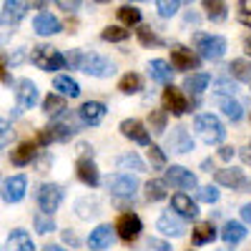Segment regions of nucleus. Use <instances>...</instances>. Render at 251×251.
I'll return each mask as SVG.
<instances>
[{
  "mask_svg": "<svg viewBox=\"0 0 251 251\" xmlns=\"http://www.w3.org/2000/svg\"><path fill=\"white\" fill-rule=\"evenodd\" d=\"M75 171H78V178H80V183H86L88 188H96V186L100 183L98 166H96V163H93L88 156L78 158V163H75Z\"/></svg>",
  "mask_w": 251,
  "mask_h": 251,
  "instance_id": "nucleus-18",
  "label": "nucleus"
},
{
  "mask_svg": "<svg viewBox=\"0 0 251 251\" xmlns=\"http://www.w3.org/2000/svg\"><path fill=\"white\" fill-rule=\"evenodd\" d=\"M234 153H236V151L231 149V146H221V149H219V158H221V161H231Z\"/></svg>",
  "mask_w": 251,
  "mask_h": 251,
  "instance_id": "nucleus-51",
  "label": "nucleus"
},
{
  "mask_svg": "<svg viewBox=\"0 0 251 251\" xmlns=\"http://www.w3.org/2000/svg\"><path fill=\"white\" fill-rule=\"evenodd\" d=\"M138 40H141V46H163V40L151 30V25H141L138 28Z\"/></svg>",
  "mask_w": 251,
  "mask_h": 251,
  "instance_id": "nucleus-41",
  "label": "nucleus"
},
{
  "mask_svg": "<svg viewBox=\"0 0 251 251\" xmlns=\"http://www.w3.org/2000/svg\"><path fill=\"white\" fill-rule=\"evenodd\" d=\"M196 199L203 201V203H216L219 201V188L216 186H203L196 191Z\"/></svg>",
  "mask_w": 251,
  "mask_h": 251,
  "instance_id": "nucleus-45",
  "label": "nucleus"
},
{
  "mask_svg": "<svg viewBox=\"0 0 251 251\" xmlns=\"http://www.w3.org/2000/svg\"><path fill=\"white\" fill-rule=\"evenodd\" d=\"M161 199H166V181L151 178L146 183V201H161Z\"/></svg>",
  "mask_w": 251,
  "mask_h": 251,
  "instance_id": "nucleus-37",
  "label": "nucleus"
},
{
  "mask_svg": "<svg viewBox=\"0 0 251 251\" xmlns=\"http://www.w3.org/2000/svg\"><path fill=\"white\" fill-rule=\"evenodd\" d=\"M63 241L71 244V246H78V244H80V239H78L73 231H63Z\"/></svg>",
  "mask_w": 251,
  "mask_h": 251,
  "instance_id": "nucleus-53",
  "label": "nucleus"
},
{
  "mask_svg": "<svg viewBox=\"0 0 251 251\" xmlns=\"http://www.w3.org/2000/svg\"><path fill=\"white\" fill-rule=\"evenodd\" d=\"M33 224H35V231H38V234H50V231H55V221H53V216L35 214Z\"/></svg>",
  "mask_w": 251,
  "mask_h": 251,
  "instance_id": "nucleus-42",
  "label": "nucleus"
},
{
  "mask_svg": "<svg viewBox=\"0 0 251 251\" xmlns=\"http://www.w3.org/2000/svg\"><path fill=\"white\" fill-rule=\"evenodd\" d=\"M214 239H216V228H214V224H211V221H203V224H199V226L194 228V234H191V241H194L196 246L211 244Z\"/></svg>",
  "mask_w": 251,
  "mask_h": 251,
  "instance_id": "nucleus-30",
  "label": "nucleus"
},
{
  "mask_svg": "<svg viewBox=\"0 0 251 251\" xmlns=\"http://www.w3.org/2000/svg\"><path fill=\"white\" fill-rule=\"evenodd\" d=\"M80 71L88 73V75H93V78H111V75L116 73V66H113L108 58H103V55H98V53H91V55H83Z\"/></svg>",
  "mask_w": 251,
  "mask_h": 251,
  "instance_id": "nucleus-6",
  "label": "nucleus"
},
{
  "mask_svg": "<svg viewBox=\"0 0 251 251\" xmlns=\"http://www.w3.org/2000/svg\"><path fill=\"white\" fill-rule=\"evenodd\" d=\"M216 86H219V93H224L226 98H231V96L236 93V86H234V83H228L226 78H221V80L216 83Z\"/></svg>",
  "mask_w": 251,
  "mask_h": 251,
  "instance_id": "nucleus-50",
  "label": "nucleus"
},
{
  "mask_svg": "<svg viewBox=\"0 0 251 251\" xmlns=\"http://www.w3.org/2000/svg\"><path fill=\"white\" fill-rule=\"evenodd\" d=\"M33 30L38 35H55V33L63 30V25L53 13H38L35 20H33Z\"/></svg>",
  "mask_w": 251,
  "mask_h": 251,
  "instance_id": "nucleus-19",
  "label": "nucleus"
},
{
  "mask_svg": "<svg viewBox=\"0 0 251 251\" xmlns=\"http://www.w3.org/2000/svg\"><path fill=\"white\" fill-rule=\"evenodd\" d=\"M30 60L33 66H38L40 71H60L63 66H66V58H63V53L48 43H40L33 48L30 53Z\"/></svg>",
  "mask_w": 251,
  "mask_h": 251,
  "instance_id": "nucleus-3",
  "label": "nucleus"
},
{
  "mask_svg": "<svg viewBox=\"0 0 251 251\" xmlns=\"http://www.w3.org/2000/svg\"><path fill=\"white\" fill-rule=\"evenodd\" d=\"M38 156V143L35 141H23L15 151H10V163L13 166H28Z\"/></svg>",
  "mask_w": 251,
  "mask_h": 251,
  "instance_id": "nucleus-22",
  "label": "nucleus"
},
{
  "mask_svg": "<svg viewBox=\"0 0 251 251\" xmlns=\"http://www.w3.org/2000/svg\"><path fill=\"white\" fill-rule=\"evenodd\" d=\"M194 128L199 131L201 141H206L208 146H211V143H221V141L226 138V128H224V123H221L214 113H201V116H196Z\"/></svg>",
  "mask_w": 251,
  "mask_h": 251,
  "instance_id": "nucleus-2",
  "label": "nucleus"
},
{
  "mask_svg": "<svg viewBox=\"0 0 251 251\" xmlns=\"http://www.w3.org/2000/svg\"><path fill=\"white\" fill-rule=\"evenodd\" d=\"M216 106L224 111V116H226V118H231V121H241V116H244L241 103H239V100H234V98L219 96V98H216Z\"/></svg>",
  "mask_w": 251,
  "mask_h": 251,
  "instance_id": "nucleus-29",
  "label": "nucleus"
},
{
  "mask_svg": "<svg viewBox=\"0 0 251 251\" xmlns=\"http://www.w3.org/2000/svg\"><path fill=\"white\" fill-rule=\"evenodd\" d=\"M118 20L123 23V28H131L141 23V10L136 5H121L118 8Z\"/></svg>",
  "mask_w": 251,
  "mask_h": 251,
  "instance_id": "nucleus-35",
  "label": "nucleus"
},
{
  "mask_svg": "<svg viewBox=\"0 0 251 251\" xmlns=\"http://www.w3.org/2000/svg\"><path fill=\"white\" fill-rule=\"evenodd\" d=\"M28 10H30V5H28V3L8 0V3H5V10H3V18H0V20H3V23H8V25L13 28L20 18H25V13H28Z\"/></svg>",
  "mask_w": 251,
  "mask_h": 251,
  "instance_id": "nucleus-25",
  "label": "nucleus"
},
{
  "mask_svg": "<svg viewBox=\"0 0 251 251\" xmlns=\"http://www.w3.org/2000/svg\"><path fill=\"white\" fill-rule=\"evenodd\" d=\"M58 8H63V10H68V13H73V10H78L80 8V3H68V0H58Z\"/></svg>",
  "mask_w": 251,
  "mask_h": 251,
  "instance_id": "nucleus-52",
  "label": "nucleus"
},
{
  "mask_svg": "<svg viewBox=\"0 0 251 251\" xmlns=\"http://www.w3.org/2000/svg\"><path fill=\"white\" fill-rule=\"evenodd\" d=\"M15 98H18V108H33L38 103V86L30 78H20L15 83Z\"/></svg>",
  "mask_w": 251,
  "mask_h": 251,
  "instance_id": "nucleus-14",
  "label": "nucleus"
},
{
  "mask_svg": "<svg viewBox=\"0 0 251 251\" xmlns=\"http://www.w3.org/2000/svg\"><path fill=\"white\" fill-rule=\"evenodd\" d=\"M143 88V78L138 73H126L121 80H118V91L126 93V96H133Z\"/></svg>",
  "mask_w": 251,
  "mask_h": 251,
  "instance_id": "nucleus-31",
  "label": "nucleus"
},
{
  "mask_svg": "<svg viewBox=\"0 0 251 251\" xmlns=\"http://www.w3.org/2000/svg\"><path fill=\"white\" fill-rule=\"evenodd\" d=\"M158 231L163 234V236H174V239H178V236H183V231H186V226H183V221L178 219V216H174L171 211L169 214H163L161 219H158Z\"/></svg>",
  "mask_w": 251,
  "mask_h": 251,
  "instance_id": "nucleus-23",
  "label": "nucleus"
},
{
  "mask_svg": "<svg viewBox=\"0 0 251 251\" xmlns=\"http://www.w3.org/2000/svg\"><path fill=\"white\" fill-rule=\"evenodd\" d=\"M203 8H206V15L211 18L214 23H221V20H226V15H228V8H226V3H221V0H206Z\"/></svg>",
  "mask_w": 251,
  "mask_h": 251,
  "instance_id": "nucleus-36",
  "label": "nucleus"
},
{
  "mask_svg": "<svg viewBox=\"0 0 251 251\" xmlns=\"http://www.w3.org/2000/svg\"><path fill=\"white\" fill-rule=\"evenodd\" d=\"M78 131V123L71 118V121H58V123H50L48 128H43L38 133V143L40 146H48V143H55V141H71Z\"/></svg>",
  "mask_w": 251,
  "mask_h": 251,
  "instance_id": "nucleus-4",
  "label": "nucleus"
},
{
  "mask_svg": "<svg viewBox=\"0 0 251 251\" xmlns=\"http://www.w3.org/2000/svg\"><path fill=\"white\" fill-rule=\"evenodd\" d=\"M121 133L126 136V138H131V141H136V143H141V146H151V133H149V128L138 121V118H126V121H121Z\"/></svg>",
  "mask_w": 251,
  "mask_h": 251,
  "instance_id": "nucleus-11",
  "label": "nucleus"
},
{
  "mask_svg": "<svg viewBox=\"0 0 251 251\" xmlns=\"http://www.w3.org/2000/svg\"><path fill=\"white\" fill-rule=\"evenodd\" d=\"M244 48H246V53H249V55H251V35H249V38H246V40H244Z\"/></svg>",
  "mask_w": 251,
  "mask_h": 251,
  "instance_id": "nucleus-59",
  "label": "nucleus"
},
{
  "mask_svg": "<svg viewBox=\"0 0 251 251\" xmlns=\"http://www.w3.org/2000/svg\"><path fill=\"white\" fill-rule=\"evenodd\" d=\"M171 208L183 219H196L199 216L196 201H191V196H186V194H174L171 196Z\"/></svg>",
  "mask_w": 251,
  "mask_h": 251,
  "instance_id": "nucleus-20",
  "label": "nucleus"
},
{
  "mask_svg": "<svg viewBox=\"0 0 251 251\" xmlns=\"http://www.w3.org/2000/svg\"><path fill=\"white\" fill-rule=\"evenodd\" d=\"M106 186L113 196H133L138 191V178L131 174H113V176H108Z\"/></svg>",
  "mask_w": 251,
  "mask_h": 251,
  "instance_id": "nucleus-10",
  "label": "nucleus"
},
{
  "mask_svg": "<svg viewBox=\"0 0 251 251\" xmlns=\"http://www.w3.org/2000/svg\"><path fill=\"white\" fill-rule=\"evenodd\" d=\"M228 71H231V75L241 83H251V60L246 58H236L231 60V66H228Z\"/></svg>",
  "mask_w": 251,
  "mask_h": 251,
  "instance_id": "nucleus-33",
  "label": "nucleus"
},
{
  "mask_svg": "<svg viewBox=\"0 0 251 251\" xmlns=\"http://www.w3.org/2000/svg\"><path fill=\"white\" fill-rule=\"evenodd\" d=\"M149 123L153 133H163L166 131V111H151L149 113Z\"/></svg>",
  "mask_w": 251,
  "mask_h": 251,
  "instance_id": "nucleus-43",
  "label": "nucleus"
},
{
  "mask_svg": "<svg viewBox=\"0 0 251 251\" xmlns=\"http://www.w3.org/2000/svg\"><path fill=\"white\" fill-rule=\"evenodd\" d=\"M163 111L171 113V116H183L188 111V98L183 96V91L174 88V86H166L163 91Z\"/></svg>",
  "mask_w": 251,
  "mask_h": 251,
  "instance_id": "nucleus-12",
  "label": "nucleus"
},
{
  "mask_svg": "<svg viewBox=\"0 0 251 251\" xmlns=\"http://www.w3.org/2000/svg\"><path fill=\"white\" fill-rule=\"evenodd\" d=\"M166 151L171 153H191L194 151V138L188 133L183 126H176L171 128V133L166 136Z\"/></svg>",
  "mask_w": 251,
  "mask_h": 251,
  "instance_id": "nucleus-8",
  "label": "nucleus"
},
{
  "mask_svg": "<svg viewBox=\"0 0 251 251\" xmlns=\"http://www.w3.org/2000/svg\"><path fill=\"white\" fill-rule=\"evenodd\" d=\"M63 203V188L58 183H43L38 191V206H40V214L53 216V211H58Z\"/></svg>",
  "mask_w": 251,
  "mask_h": 251,
  "instance_id": "nucleus-5",
  "label": "nucleus"
},
{
  "mask_svg": "<svg viewBox=\"0 0 251 251\" xmlns=\"http://www.w3.org/2000/svg\"><path fill=\"white\" fill-rule=\"evenodd\" d=\"M66 108H68V106H66V98L58 96V93H48L46 100H43V113L50 116V118L63 116V113H66Z\"/></svg>",
  "mask_w": 251,
  "mask_h": 251,
  "instance_id": "nucleus-27",
  "label": "nucleus"
},
{
  "mask_svg": "<svg viewBox=\"0 0 251 251\" xmlns=\"http://www.w3.org/2000/svg\"><path fill=\"white\" fill-rule=\"evenodd\" d=\"M171 68L176 71H196L201 66V58L191 50V48H183V46H174L171 48Z\"/></svg>",
  "mask_w": 251,
  "mask_h": 251,
  "instance_id": "nucleus-9",
  "label": "nucleus"
},
{
  "mask_svg": "<svg viewBox=\"0 0 251 251\" xmlns=\"http://www.w3.org/2000/svg\"><path fill=\"white\" fill-rule=\"evenodd\" d=\"M5 68H8V58H5V55H0V78H3L5 83H10V78L5 75Z\"/></svg>",
  "mask_w": 251,
  "mask_h": 251,
  "instance_id": "nucleus-55",
  "label": "nucleus"
},
{
  "mask_svg": "<svg viewBox=\"0 0 251 251\" xmlns=\"http://www.w3.org/2000/svg\"><path fill=\"white\" fill-rule=\"evenodd\" d=\"M106 113H108V108H106V103H100V100H86L78 111L80 121L86 126H98L103 118H106Z\"/></svg>",
  "mask_w": 251,
  "mask_h": 251,
  "instance_id": "nucleus-17",
  "label": "nucleus"
},
{
  "mask_svg": "<svg viewBox=\"0 0 251 251\" xmlns=\"http://www.w3.org/2000/svg\"><path fill=\"white\" fill-rule=\"evenodd\" d=\"M208 83H211V75H208V73H191V75L183 80V91L201 93V91L208 88Z\"/></svg>",
  "mask_w": 251,
  "mask_h": 251,
  "instance_id": "nucleus-32",
  "label": "nucleus"
},
{
  "mask_svg": "<svg viewBox=\"0 0 251 251\" xmlns=\"http://www.w3.org/2000/svg\"><path fill=\"white\" fill-rule=\"evenodd\" d=\"M149 73H151V78H153L156 83H161V86H169L171 78H174L171 66H169L166 60H161V58H156V60L149 63Z\"/></svg>",
  "mask_w": 251,
  "mask_h": 251,
  "instance_id": "nucleus-26",
  "label": "nucleus"
},
{
  "mask_svg": "<svg viewBox=\"0 0 251 251\" xmlns=\"http://www.w3.org/2000/svg\"><path fill=\"white\" fill-rule=\"evenodd\" d=\"M128 35H131V33L126 30L123 25H108L106 30L100 33V38H103V40H108V43H123V40L128 38Z\"/></svg>",
  "mask_w": 251,
  "mask_h": 251,
  "instance_id": "nucleus-40",
  "label": "nucleus"
},
{
  "mask_svg": "<svg viewBox=\"0 0 251 251\" xmlns=\"http://www.w3.org/2000/svg\"><path fill=\"white\" fill-rule=\"evenodd\" d=\"M111 241H113V228H111L108 224L96 226L93 231H91V236H88V246H91L93 251H103V249H108V246H111Z\"/></svg>",
  "mask_w": 251,
  "mask_h": 251,
  "instance_id": "nucleus-21",
  "label": "nucleus"
},
{
  "mask_svg": "<svg viewBox=\"0 0 251 251\" xmlns=\"http://www.w3.org/2000/svg\"><path fill=\"white\" fill-rule=\"evenodd\" d=\"M216 183L219 186H228V188H239V191H244V188L251 186V181L246 178V174L241 169H221L214 174Z\"/></svg>",
  "mask_w": 251,
  "mask_h": 251,
  "instance_id": "nucleus-15",
  "label": "nucleus"
},
{
  "mask_svg": "<svg viewBox=\"0 0 251 251\" xmlns=\"http://www.w3.org/2000/svg\"><path fill=\"white\" fill-rule=\"evenodd\" d=\"M13 138V128H10V123L5 118H0V149L3 146H8V141Z\"/></svg>",
  "mask_w": 251,
  "mask_h": 251,
  "instance_id": "nucleus-47",
  "label": "nucleus"
},
{
  "mask_svg": "<svg viewBox=\"0 0 251 251\" xmlns=\"http://www.w3.org/2000/svg\"><path fill=\"white\" fill-rule=\"evenodd\" d=\"M141 228H143V224H141V219H138L136 214H123V216L118 219V224H116L113 231H118V236H121L123 241H133V239H138Z\"/></svg>",
  "mask_w": 251,
  "mask_h": 251,
  "instance_id": "nucleus-16",
  "label": "nucleus"
},
{
  "mask_svg": "<svg viewBox=\"0 0 251 251\" xmlns=\"http://www.w3.org/2000/svg\"><path fill=\"white\" fill-rule=\"evenodd\" d=\"M5 249L8 251H35V244H33L30 234H25L23 228H15V231H10V236H8Z\"/></svg>",
  "mask_w": 251,
  "mask_h": 251,
  "instance_id": "nucleus-24",
  "label": "nucleus"
},
{
  "mask_svg": "<svg viewBox=\"0 0 251 251\" xmlns=\"http://www.w3.org/2000/svg\"><path fill=\"white\" fill-rule=\"evenodd\" d=\"M149 161L156 166V169H163L166 166V153H163V149H158V146H149Z\"/></svg>",
  "mask_w": 251,
  "mask_h": 251,
  "instance_id": "nucleus-46",
  "label": "nucleus"
},
{
  "mask_svg": "<svg viewBox=\"0 0 251 251\" xmlns=\"http://www.w3.org/2000/svg\"><path fill=\"white\" fill-rule=\"evenodd\" d=\"M53 86H55V91H60L63 96H71V98L80 96V86H78V80H75V78H71V75H58Z\"/></svg>",
  "mask_w": 251,
  "mask_h": 251,
  "instance_id": "nucleus-34",
  "label": "nucleus"
},
{
  "mask_svg": "<svg viewBox=\"0 0 251 251\" xmlns=\"http://www.w3.org/2000/svg\"><path fill=\"white\" fill-rule=\"evenodd\" d=\"M43 251H66L63 246H55V244H48V246H43Z\"/></svg>",
  "mask_w": 251,
  "mask_h": 251,
  "instance_id": "nucleus-58",
  "label": "nucleus"
},
{
  "mask_svg": "<svg viewBox=\"0 0 251 251\" xmlns=\"http://www.w3.org/2000/svg\"><path fill=\"white\" fill-rule=\"evenodd\" d=\"M194 46L199 50V58H206V60H221L226 55V40L221 35L196 33L194 35Z\"/></svg>",
  "mask_w": 251,
  "mask_h": 251,
  "instance_id": "nucleus-1",
  "label": "nucleus"
},
{
  "mask_svg": "<svg viewBox=\"0 0 251 251\" xmlns=\"http://www.w3.org/2000/svg\"><path fill=\"white\" fill-rule=\"evenodd\" d=\"M241 158H244L246 163H251V149H241Z\"/></svg>",
  "mask_w": 251,
  "mask_h": 251,
  "instance_id": "nucleus-57",
  "label": "nucleus"
},
{
  "mask_svg": "<svg viewBox=\"0 0 251 251\" xmlns=\"http://www.w3.org/2000/svg\"><path fill=\"white\" fill-rule=\"evenodd\" d=\"M98 201L96 199H80L78 203H75V211H78V216L80 219H91V216H98L100 211H98Z\"/></svg>",
  "mask_w": 251,
  "mask_h": 251,
  "instance_id": "nucleus-39",
  "label": "nucleus"
},
{
  "mask_svg": "<svg viewBox=\"0 0 251 251\" xmlns=\"http://www.w3.org/2000/svg\"><path fill=\"white\" fill-rule=\"evenodd\" d=\"M241 219H244L246 224H251V203H246V206L241 208Z\"/></svg>",
  "mask_w": 251,
  "mask_h": 251,
  "instance_id": "nucleus-56",
  "label": "nucleus"
},
{
  "mask_svg": "<svg viewBox=\"0 0 251 251\" xmlns=\"http://www.w3.org/2000/svg\"><path fill=\"white\" fill-rule=\"evenodd\" d=\"M28 191V178L25 176H10L3 181V186H0V199H3L5 203H18V201H23Z\"/></svg>",
  "mask_w": 251,
  "mask_h": 251,
  "instance_id": "nucleus-7",
  "label": "nucleus"
},
{
  "mask_svg": "<svg viewBox=\"0 0 251 251\" xmlns=\"http://www.w3.org/2000/svg\"><path fill=\"white\" fill-rule=\"evenodd\" d=\"M156 8H158V15H161V18H171V15L178 13L181 3H178V0H171V3H169V0H158Z\"/></svg>",
  "mask_w": 251,
  "mask_h": 251,
  "instance_id": "nucleus-44",
  "label": "nucleus"
},
{
  "mask_svg": "<svg viewBox=\"0 0 251 251\" xmlns=\"http://www.w3.org/2000/svg\"><path fill=\"white\" fill-rule=\"evenodd\" d=\"M166 181H169L171 186H176V188H181V191H191V188H196V176L188 171V169H183V166H169L166 169Z\"/></svg>",
  "mask_w": 251,
  "mask_h": 251,
  "instance_id": "nucleus-13",
  "label": "nucleus"
},
{
  "mask_svg": "<svg viewBox=\"0 0 251 251\" xmlns=\"http://www.w3.org/2000/svg\"><path fill=\"white\" fill-rule=\"evenodd\" d=\"M146 251H174L171 244H166L161 239H149V244H146Z\"/></svg>",
  "mask_w": 251,
  "mask_h": 251,
  "instance_id": "nucleus-49",
  "label": "nucleus"
},
{
  "mask_svg": "<svg viewBox=\"0 0 251 251\" xmlns=\"http://www.w3.org/2000/svg\"><path fill=\"white\" fill-rule=\"evenodd\" d=\"M116 163L121 171H143V161L138 158V153H123V156H118Z\"/></svg>",
  "mask_w": 251,
  "mask_h": 251,
  "instance_id": "nucleus-38",
  "label": "nucleus"
},
{
  "mask_svg": "<svg viewBox=\"0 0 251 251\" xmlns=\"http://www.w3.org/2000/svg\"><path fill=\"white\" fill-rule=\"evenodd\" d=\"M239 8H241V13H239L241 25L251 28V3H249V0H241V3H239Z\"/></svg>",
  "mask_w": 251,
  "mask_h": 251,
  "instance_id": "nucleus-48",
  "label": "nucleus"
},
{
  "mask_svg": "<svg viewBox=\"0 0 251 251\" xmlns=\"http://www.w3.org/2000/svg\"><path fill=\"white\" fill-rule=\"evenodd\" d=\"M80 60H83V55H80L78 50H73V53L68 55V60H66V63H71V66H75V68H80Z\"/></svg>",
  "mask_w": 251,
  "mask_h": 251,
  "instance_id": "nucleus-54",
  "label": "nucleus"
},
{
  "mask_svg": "<svg viewBox=\"0 0 251 251\" xmlns=\"http://www.w3.org/2000/svg\"><path fill=\"white\" fill-rule=\"evenodd\" d=\"M244 236H246V226L239 224V221H226L224 228H221V239L226 244H239Z\"/></svg>",
  "mask_w": 251,
  "mask_h": 251,
  "instance_id": "nucleus-28",
  "label": "nucleus"
}]
</instances>
